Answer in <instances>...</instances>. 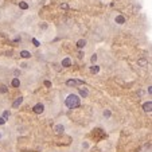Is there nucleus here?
Wrapping results in <instances>:
<instances>
[{"label":"nucleus","instance_id":"nucleus-1","mask_svg":"<svg viewBox=\"0 0 152 152\" xmlns=\"http://www.w3.org/2000/svg\"><path fill=\"white\" fill-rule=\"evenodd\" d=\"M65 104L66 106L70 108V109H75V108H78L81 105V98H79L78 94H69L67 96V98L65 100Z\"/></svg>","mask_w":152,"mask_h":152},{"label":"nucleus","instance_id":"nucleus-2","mask_svg":"<svg viewBox=\"0 0 152 152\" xmlns=\"http://www.w3.org/2000/svg\"><path fill=\"white\" fill-rule=\"evenodd\" d=\"M32 111H34V113L41 115V113H43V112H45V105H43V104H37V105H34Z\"/></svg>","mask_w":152,"mask_h":152},{"label":"nucleus","instance_id":"nucleus-3","mask_svg":"<svg viewBox=\"0 0 152 152\" xmlns=\"http://www.w3.org/2000/svg\"><path fill=\"white\" fill-rule=\"evenodd\" d=\"M82 83H83V81H81V79H69V81H66L67 86H79Z\"/></svg>","mask_w":152,"mask_h":152},{"label":"nucleus","instance_id":"nucleus-4","mask_svg":"<svg viewBox=\"0 0 152 152\" xmlns=\"http://www.w3.org/2000/svg\"><path fill=\"white\" fill-rule=\"evenodd\" d=\"M115 22L117 24H124V23L127 22V19H125V16H123V15H117V16L115 18Z\"/></svg>","mask_w":152,"mask_h":152},{"label":"nucleus","instance_id":"nucleus-5","mask_svg":"<svg viewBox=\"0 0 152 152\" xmlns=\"http://www.w3.org/2000/svg\"><path fill=\"white\" fill-rule=\"evenodd\" d=\"M54 131H55V133H58V135H61V133H63V131H65V127L63 125H55L54 127Z\"/></svg>","mask_w":152,"mask_h":152},{"label":"nucleus","instance_id":"nucleus-6","mask_svg":"<svg viewBox=\"0 0 152 152\" xmlns=\"http://www.w3.org/2000/svg\"><path fill=\"white\" fill-rule=\"evenodd\" d=\"M88 94H89V92H88L86 88H79V96H81V97L85 98V97H88Z\"/></svg>","mask_w":152,"mask_h":152},{"label":"nucleus","instance_id":"nucleus-7","mask_svg":"<svg viewBox=\"0 0 152 152\" xmlns=\"http://www.w3.org/2000/svg\"><path fill=\"white\" fill-rule=\"evenodd\" d=\"M62 66H63V67H69V66H71V59H70V58L62 59Z\"/></svg>","mask_w":152,"mask_h":152},{"label":"nucleus","instance_id":"nucleus-8","mask_svg":"<svg viewBox=\"0 0 152 152\" xmlns=\"http://www.w3.org/2000/svg\"><path fill=\"white\" fill-rule=\"evenodd\" d=\"M143 109L145 112H151V109H152V102H151V101H148V102L144 104V105H143Z\"/></svg>","mask_w":152,"mask_h":152},{"label":"nucleus","instance_id":"nucleus-9","mask_svg":"<svg viewBox=\"0 0 152 152\" xmlns=\"http://www.w3.org/2000/svg\"><path fill=\"white\" fill-rule=\"evenodd\" d=\"M22 102H23V97H19V98H16L15 101H14V104H12V108H18Z\"/></svg>","mask_w":152,"mask_h":152},{"label":"nucleus","instance_id":"nucleus-10","mask_svg":"<svg viewBox=\"0 0 152 152\" xmlns=\"http://www.w3.org/2000/svg\"><path fill=\"white\" fill-rule=\"evenodd\" d=\"M85 46H86V41H85V39H79V41L77 42V47H78V49H83Z\"/></svg>","mask_w":152,"mask_h":152},{"label":"nucleus","instance_id":"nucleus-11","mask_svg":"<svg viewBox=\"0 0 152 152\" xmlns=\"http://www.w3.org/2000/svg\"><path fill=\"white\" fill-rule=\"evenodd\" d=\"M20 57L22 58H30V57H31V53H30V51L23 50V51H20Z\"/></svg>","mask_w":152,"mask_h":152},{"label":"nucleus","instance_id":"nucleus-12","mask_svg":"<svg viewBox=\"0 0 152 152\" xmlns=\"http://www.w3.org/2000/svg\"><path fill=\"white\" fill-rule=\"evenodd\" d=\"M11 85H12V86H15V88H19V86H20V81H19L18 78H14L12 82H11Z\"/></svg>","mask_w":152,"mask_h":152},{"label":"nucleus","instance_id":"nucleus-13","mask_svg":"<svg viewBox=\"0 0 152 152\" xmlns=\"http://www.w3.org/2000/svg\"><path fill=\"white\" fill-rule=\"evenodd\" d=\"M19 7H20L22 9H27V8H28V4H27L26 1H22L20 4H19Z\"/></svg>","mask_w":152,"mask_h":152},{"label":"nucleus","instance_id":"nucleus-14","mask_svg":"<svg viewBox=\"0 0 152 152\" xmlns=\"http://www.w3.org/2000/svg\"><path fill=\"white\" fill-rule=\"evenodd\" d=\"M90 70H92V73H98V71H100V67L94 65V66H92V69H90Z\"/></svg>","mask_w":152,"mask_h":152},{"label":"nucleus","instance_id":"nucleus-15","mask_svg":"<svg viewBox=\"0 0 152 152\" xmlns=\"http://www.w3.org/2000/svg\"><path fill=\"white\" fill-rule=\"evenodd\" d=\"M7 92H8L7 86H0V93H7Z\"/></svg>","mask_w":152,"mask_h":152},{"label":"nucleus","instance_id":"nucleus-16","mask_svg":"<svg viewBox=\"0 0 152 152\" xmlns=\"http://www.w3.org/2000/svg\"><path fill=\"white\" fill-rule=\"evenodd\" d=\"M137 63H139V65H147V61H144V59H139Z\"/></svg>","mask_w":152,"mask_h":152},{"label":"nucleus","instance_id":"nucleus-17","mask_svg":"<svg viewBox=\"0 0 152 152\" xmlns=\"http://www.w3.org/2000/svg\"><path fill=\"white\" fill-rule=\"evenodd\" d=\"M3 116H4L3 119H7V117H9V112H8V111H5L4 113H3Z\"/></svg>","mask_w":152,"mask_h":152},{"label":"nucleus","instance_id":"nucleus-18","mask_svg":"<svg viewBox=\"0 0 152 152\" xmlns=\"http://www.w3.org/2000/svg\"><path fill=\"white\" fill-rule=\"evenodd\" d=\"M32 43H34V46H37V47H38V46H41V45H39V42H38L37 39H32Z\"/></svg>","mask_w":152,"mask_h":152},{"label":"nucleus","instance_id":"nucleus-19","mask_svg":"<svg viewBox=\"0 0 152 152\" xmlns=\"http://www.w3.org/2000/svg\"><path fill=\"white\" fill-rule=\"evenodd\" d=\"M104 116L109 117V116H111V112H109V111H105V112H104Z\"/></svg>","mask_w":152,"mask_h":152},{"label":"nucleus","instance_id":"nucleus-20","mask_svg":"<svg viewBox=\"0 0 152 152\" xmlns=\"http://www.w3.org/2000/svg\"><path fill=\"white\" fill-rule=\"evenodd\" d=\"M83 57H85V54H83L82 51H79V53H78V58H83Z\"/></svg>","mask_w":152,"mask_h":152},{"label":"nucleus","instance_id":"nucleus-21","mask_svg":"<svg viewBox=\"0 0 152 152\" xmlns=\"http://www.w3.org/2000/svg\"><path fill=\"white\" fill-rule=\"evenodd\" d=\"M96 61H97V55H93V57H92V62H93V63H94Z\"/></svg>","mask_w":152,"mask_h":152},{"label":"nucleus","instance_id":"nucleus-22","mask_svg":"<svg viewBox=\"0 0 152 152\" xmlns=\"http://www.w3.org/2000/svg\"><path fill=\"white\" fill-rule=\"evenodd\" d=\"M4 123H5V119H3V117H1V119H0V125H3Z\"/></svg>","mask_w":152,"mask_h":152},{"label":"nucleus","instance_id":"nucleus-23","mask_svg":"<svg viewBox=\"0 0 152 152\" xmlns=\"http://www.w3.org/2000/svg\"><path fill=\"white\" fill-rule=\"evenodd\" d=\"M45 85L46 86H51V82L50 81H45Z\"/></svg>","mask_w":152,"mask_h":152},{"label":"nucleus","instance_id":"nucleus-24","mask_svg":"<svg viewBox=\"0 0 152 152\" xmlns=\"http://www.w3.org/2000/svg\"><path fill=\"white\" fill-rule=\"evenodd\" d=\"M61 7H62V8H63V9H66V8H67V4H62Z\"/></svg>","mask_w":152,"mask_h":152},{"label":"nucleus","instance_id":"nucleus-25","mask_svg":"<svg viewBox=\"0 0 152 152\" xmlns=\"http://www.w3.org/2000/svg\"><path fill=\"white\" fill-rule=\"evenodd\" d=\"M0 137H1V135H0Z\"/></svg>","mask_w":152,"mask_h":152}]
</instances>
